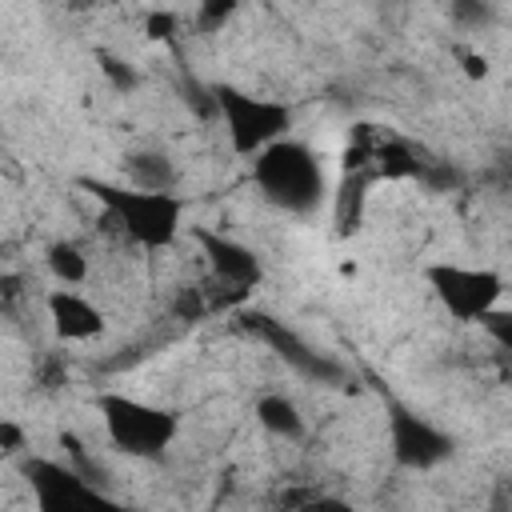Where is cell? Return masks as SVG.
<instances>
[{
  "instance_id": "1",
  "label": "cell",
  "mask_w": 512,
  "mask_h": 512,
  "mask_svg": "<svg viewBox=\"0 0 512 512\" xmlns=\"http://www.w3.org/2000/svg\"><path fill=\"white\" fill-rule=\"evenodd\" d=\"M252 180L268 204H276L292 216L316 212L320 200L328 196V176H324L320 156L304 140H288V136L268 144L252 160Z\"/></svg>"
},
{
  "instance_id": "2",
  "label": "cell",
  "mask_w": 512,
  "mask_h": 512,
  "mask_svg": "<svg viewBox=\"0 0 512 512\" xmlns=\"http://www.w3.org/2000/svg\"><path fill=\"white\" fill-rule=\"evenodd\" d=\"M84 188L104 204V212L112 216V224H120V232L156 252L168 248L180 232V196L176 192H144V188H124V184H108V180H84Z\"/></svg>"
},
{
  "instance_id": "3",
  "label": "cell",
  "mask_w": 512,
  "mask_h": 512,
  "mask_svg": "<svg viewBox=\"0 0 512 512\" xmlns=\"http://www.w3.org/2000/svg\"><path fill=\"white\" fill-rule=\"evenodd\" d=\"M212 104L224 120V132H228V144H232L236 156H260L268 144L284 140V132L292 128V108L288 104L240 92L232 84L212 88Z\"/></svg>"
},
{
  "instance_id": "4",
  "label": "cell",
  "mask_w": 512,
  "mask_h": 512,
  "mask_svg": "<svg viewBox=\"0 0 512 512\" xmlns=\"http://www.w3.org/2000/svg\"><path fill=\"white\" fill-rule=\"evenodd\" d=\"M96 408H100V420H104V432H108L112 448L124 452V456L152 460V456H160V452L172 444V436H176V416L164 412V408H156V404L104 392V396L96 400Z\"/></svg>"
},
{
  "instance_id": "5",
  "label": "cell",
  "mask_w": 512,
  "mask_h": 512,
  "mask_svg": "<svg viewBox=\"0 0 512 512\" xmlns=\"http://www.w3.org/2000/svg\"><path fill=\"white\" fill-rule=\"evenodd\" d=\"M24 476L36 492V512H128L120 500H112L100 484L84 480L76 468L56 460H28Z\"/></svg>"
},
{
  "instance_id": "6",
  "label": "cell",
  "mask_w": 512,
  "mask_h": 512,
  "mask_svg": "<svg viewBox=\"0 0 512 512\" xmlns=\"http://www.w3.org/2000/svg\"><path fill=\"white\" fill-rule=\"evenodd\" d=\"M236 324L252 336V340H260L264 348H272L300 380H312V384H340L344 380V368L332 360V356H324L320 348H312L300 332H292L284 320H276V316H268V312H256V308H244L240 316H236Z\"/></svg>"
},
{
  "instance_id": "7",
  "label": "cell",
  "mask_w": 512,
  "mask_h": 512,
  "mask_svg": "<svg viewBox=\"0 0 512 512\" xmlns=\"http://www.w3.org/2000/svg\"><path fill=\"white\" fill-rule=\"evenodd\" d=\"M428 284L436 292V300L456 316V320H484L488 312H496L504 280L492 268H464V264H432L428 268Z\"/></svg>"
},
{
  "instance_id": "8",
  "label": "cell",
  "mask_w": 512,
  "mask_h": 512,
  "mask_svg": "<svg viewBox=\"0 0 512 512\" xmlns=\"http://www.w3.org/2000/svg\"><path fill=\"white\" fill-rule=\"evenodd\" d=\"M388 444L404 468H436L452 456V436L404 404H388Z\"/></svg>"
},
{
  "instance_id": "9",
  "label": "cell",
  "mask_w": 512,
  "mask_h": 512,
  "mask_svg": "<svg viewBox=\"0 0 512 512\" xmlns=\"http://www.w3.org/2000/svg\"><path fill=\"white\" fill-rule=\"evenodd\" d=\"M192 240L200 244L204 260H208V268H212V280H216L220 288L248 296V292L260 284L264 268H260V260H256V252H252L248 244H240V240H232V236H224V232H212V228H192Z\"/></svg>"
},
{
  "instance_id": "10",
  "label": "cell",
  "mask_w": 512,
  "mask_h": 512,
  "mask_svg": "<svg viewBox=\"0 0 512 512\" xmlns=\"http://www.w3.org/2000/svg\"><path fill=\"white\" fill-rule=\"evenodd\" d=\"M48 316H52V328L64 340H92V336L104 332V312L72 288H56L48 296Z\"/></svg>"
},
{
  "instance_id": "11",
  "label": "cell",
  "mask_w": 512,
  "mask_h": 512,
  "mask_svg": "<svg viewBox=\"0 0 512 512\" xmlns=\"http://www.w3.org/2000/svg\"><path fill=\"white\" fill-rule=\"evenodd\" d=\"M132 188H144V192H172L176 188V168L164 152H136L128 156L124 164Z\"/></svg>"
},
{
  "instance_id": "12",
  "label": "cell",
  "mask_w": 512,
  "mask_h": 512,
  "mask_svg": "<svg viewBox=\"0 0 512 512\" xmlns=\"http://www.w3.org/2000/svg\"><path fill=\"white\" fill-rule=\"evenodd\" d=\"M256 420H260L272 436H284V440H300V436H304V416H300V408H296L288 396H280V392H268V396L256 400Z\"/></svg>"
},
{
  "instance_id": "13",
  "label": "cell",
  "mask_w": 512,
  "mask_h": 512,
  "mask_svg": "<svg viewBox=\"0 0 512 512\" xmlns=\"http://www.w3.org/2000/svg\"><path fill=\"white\" fill-rule=\"evenodd\" d=\"M44 260H48V272H52L60 284H80V280L88 276V260H84V252H80L72 240H56Z\"/></svg>"
},
{
  "instance_id": "14",
  "label": "cell",
  "mask_w": 512,
  "mask_h": 512,
  "mask_svg": "<svg viewBox=\"0 0 512 512\" xmlns=\"http://www.w3.org/2000/svg\"><path fill=\"white\" fill-rule=\"evenodd\" d=\"M100 72L120 88V92H128V88H136V72L124 64V60H116V56H108V52H100Z\"/></svg>"
},
{
  "instance_id": "15",
  "label": "cell",
  "mask_w": 512,
  "mask_h": 512,
  "mask_svg": "<svg viewBox=\"0 0 512 512\" xmlns=\"http://www.w3.org/2000/svg\"><path fill=\"white\" fill-rule=\"evenodd\" d=\"M0 448H4V452H16V448H24V432H20L16 424H8V420L0 424Z\"/></svg>"
},
{
  "instance_id": "16",
  "label": "cell",
  "mask_w": 512,
  "mask_h": 512,
  "mask_svg": "<svg viewBox=\"0 0 512 512\" xmlns=\"http://www.w3.org/2000/svg\"><path fill=\"white\" fill-rule=\"evenodd\" d=\"M148 28H152V36H168V28H172V12L152 16V20H148Z\"/></svg>"
},
{
  "instance_id": "17",
  "label": "cell",
  "mask_w": 512,
  "mask_h": 512,
  "mask_svg": "<svg viewBox=\"0 0 512 512\" xmlns=\"http://www.w3.org/2000/svg\"><path fill=\"white\" fill-rule=\"evenodd\" d=\"M280 512H320V504H288V508H280Z\"/></svg>"
}]
</instances>
